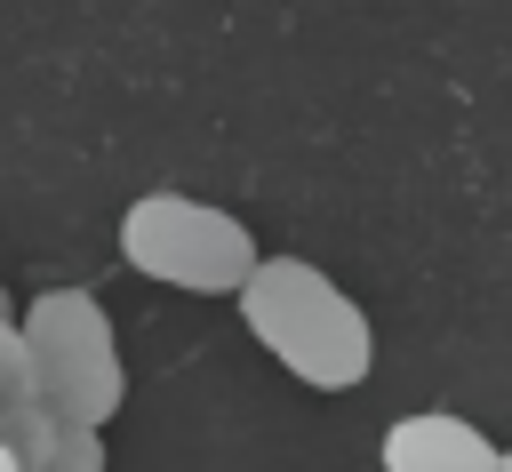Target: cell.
<instances>
[{
	"instance_id": "6da1fadb",
	"label": "cell",
	"mask_w": 512,
	"mask_h": 472,
	"mask_svg": "<svg viewBox=\"0 0 512 472\" xmlns=\"http://www.w3.org/2000/svg\"><path fill=\"white\" fill-rule=\"evenodd\" d=\"M240 328L312 392H352L376 368L368 312L304 256H256V272L240 280Z\"/></svg>"
},
{
	"instance_id": "7a4b0ae2",
	"label": "cell",
	"mask_w": 512,
	"mask_h": 472,
	"mask_svg": "<svg viewBox=\"0 0 512 472\" xmlns=\"http://www.w3.org/2000/svg\"><path fill=\"white\" fill-rule=\"evenodd\" d=\"M24 368H32V408L56 432H104L128 400V368H120V336L112 312L88 288H40L16 320Z\"/></svg>"
},
{
	"instance_id": "3957f363",
	"label": "cell",
	"mask_w": 512,
	"mask_h": 472,
	"mask_svg": "<svg viewBox=\"0 0 512 472\" xmlns=\"http://www.w3.org/2000/svg\"><path fill=\"white\" fill-rule=\"evenodd\" d=\"M120 256L184 296H240V280L256 272V232L192 192H144L120 216Z\"/></svg>"
},
{
	"instance_id": "277c9868",
	"label": "cell",
	"mask_w": 512,
	"mask_h": 472,
	"mask_svg": "<svg viewBox=\"0 0 512 472\" xmlns=\"http://www.w3.org/2000/svg\"><path fill=\"white\" fill-rule=\"evenodd\" d=\"M376 464H384V472H504V448H496L480 424H464V416H448V408H424V416H400V424L384 432Z\"/></svg>"
},
{
	"instance_id": "5b68a950",
	"label": "cell",
	"mask_w": 512,
	"mask_h": 472,
	"mask_svg": "<svg viewBox=\"0 0 512 472\" xmlns=\"http://www.w3.org/2000/svg\"><path fill=\"white\" fill-rule=\"evenodd\" d=\"M32 472H104V432H48Z\"/></svg>"
},
{
	"instance_id": "8992f818",
	"label": "cell",
	"mask_w": 512,
	"mask_h": 472,
	"mask_svg": "<svg viewBox=\"0 0 512 472\" xmlns=\"http://www.w3.org/2000/svg\"><path fill=\"white\" fill-rule=\"evenodd\" d=\"M504 472H512V448H504Z\"/></svg>"
}]
</instances>
